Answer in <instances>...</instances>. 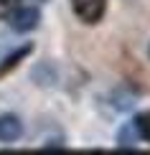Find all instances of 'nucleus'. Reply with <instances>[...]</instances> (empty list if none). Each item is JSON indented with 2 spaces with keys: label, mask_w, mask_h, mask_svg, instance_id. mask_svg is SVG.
<instances>
[{
  "label": "nucleus",
  "mask_w": 150,
  "mask_h": 155,
  "mask_svg": "<svg viewBox=\"0 0 150 155\" xmlns=\"http://www.w3.org/2000/svg\"><path fill=\"white\" fill-rule=\"evenodd\" d=\"M71 8H74L76 18L87 25H94L104 18L107 10V0H71Z\"/></svg>",
  "instance_id": "obj_1"
},
{
  "label": "nucleus",
  "mask_w": 150,
  "mask_h": 155,
  "mask_svg": "<svg viewBox=\"0 0 150 155\" xmlns=\"http://www.w3.org/2000/svg\"><path fill=\"white\" fill-rule=\"evenodd\" d=\"M8 21L13 25V31H18V33H28V31L38 28V23H41V13H38V8H31V5H18V8L8 15Z\"/></svg>",
  "instance_id": "obj_2"
},
{
  "label": "nucleus",
  "mask_w": 150,
  "mask_h": 155,
  "mask_svg": "<svg viewBox=\"0 0 150 155\" xmlns=\"http://www.w3.org/2000/svg\"><path fill=\"white\" fill-rule=\"evenodd\" d=\"M23 135V125L15 114H3L0 117V143H15Z\"/></svg>",
  "instance_id": "obj_3"
},
{
  "label": "nucleus",
  "mask_w": 150,
  "mask_h": 155,
  "mask_svg": "<svg viewBox=\"0 0 150 155\" xmlns=\"http://www.w3.org/2000/svg\"><path fill=\"white\" fill-rule=\"evenodd\" d=\"M31 51H33V46H31V43H25L23 48H18V51H13V54L8 56V59H5L3 64H0V79H3V76H8L13 69L18 66V64H23V59L25 56L31 54Z\"/></svg>",
  "instance_id": "obj_4"
},
{
  "label": "nucleus",
  "mask_w": 150,
  "mask_h": 155,
  "mask_svg": "<svg viewBox=\"0 0 150 155\" xmlns=\"http://www.w3.org/2000/svg\"><path fill=\"white\" fill-rule=\"evenodd\" d=\"M132 130L138 132L145 143H150V112H142V114H138V117H135Z\"/></svg>",
  "instance_id": "obj_5"
},
{
  "label": "nucleus",
  "mask_w": 150,
  "mask_h": 155,
  "mask_svg": "<svg viewBox=\"0 0 150 155\" xmlns=\"http://www.w3.org/2000/svg\"><path fill=\"white\" fill-rule=\"evenodd\" d=\"M21 5V0H0V21H8V15Z\"/></svg>",
  "instance_id": "obj_6"
},
{
  "label": "nucleus",
  "mask_w": 150,
  "mask_h": 155,
  "mask_svg": "<svg viewBox=\"0 0 150 155\" xmlns=\"http://www.w3.org/2000/svg\"><path fill=\"white\" fill-rule=\"evenodd\" d=\"M120 143H122V145L127 143V147H132V135H130V130H122V132H120Z\"/></svg>",
  "instance_id": "obj_7"
}]
</instances>
